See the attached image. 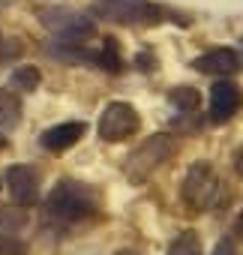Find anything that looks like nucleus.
<instances>
[{
	"label": "nucleus",
	"instance_id": "1",
	"mask_svg": "<svg viewBox=\"0 0 243 255\" xmlns=\"http://www.w3.org/2000/svg\"><path fill=\"white\" fill-rule=\"evenodd\" d=\"M45 210L60 222H81L99 213V192L78 180H60L48 192Z\"/></svg>",
	"mask_w": 243,
	"mask_h": 255
},
{
	"label": "nucleus",
	"instance_id": "2",
	"mask_svg": "<svg viewBox=\"0 0 243 255\" xmlns=\"http://www.w3.org/2000/svg\"><path fill=\"white\" fill-rule=\"evenodd\" d=\"M177 153V141L171 138V135H150L147 141H141L129 156H126V165H123V171H126V177L135 183V186H141L159 165H165L171 156Z\"/></svg>",
	"mask_w": 243,
	"mask_h": 255
},
{
	"label": "nucleus",
	"instance_id": "3",
	"mask_svg": "<svg viewBox=\"0 0 243 255\" xmlns=\"http://www.w3.org/2000/svg\"><path fill=\"white\" fill-rule=\"evenodd\" d=\"M180 198H183L186 207H192L195 213L216 207L219 198H222V180H219V174H216L207 162H195V165L186 171L183 183H180Z\"/></svg>",
	"mask_w": 243,
	"mask_h": 255
},
{
	"label": "nucleus",
	"instance_id": "4",
	"mask_svg": "<svg viewBox=\"0 0 243 255\" xmlns=\"http://www.w3.org/2000/svg\"><path fill=\"white\" fill-rule=\"evenodd\" d=\"M36 18L42 27H48L51 33H57L60 39H75L84 42L90 36H96V21L87 18L84 12H75L69 6H39Z\"/></svg>",
	"mask_w": 243,
	"mask_h": 255
},
{
	"label": "nucleus",
	"instance_id": "5",
	"mask_svg": "<svg viewBox=\"0 0 243 255\" xmlns=\"http://www.w3.org/2000/svg\"><path fill=\"white\" fill-rule=\"evenodd\" d=\"M138 126H141V117L129 102H108L99 114L96 129H99L102 141L117 144V141H126L129 135H135Z\"/></svg>",
	"mask_w": 243,
	"mask_h": 255
},
{
	"label": "nucleus",
	"instance_id": "6",
	"mask_svg": "<svg viewBox=\"0 0 243 255\" xmlns=\"http://www.w3.org/2000/svg\"><path fill=\"white\" fill-rule=\"evenodd\" d=\"M93 12L120 24H156L162 15L150 0H93Z\"/></svg>",
	"mask_w": 243,
	"mask_h": 255
},
{
	"label": "nucleus",
	"instance_id": "7",
	"mask_svg": "<svg viewBox=\"0 0 243 255\" xmlns=\"http://www.w3.org/2000/svg\"><path fill=\"white\" fill-rule=\"evenodd\" d=\"M6 189H9V198L18 207H30L39 198V174H36V168L12 165L6 171Z\"/></svg>",
	"mask_w": 243,
	"mask_h": 255
},
{
	"label": "nucleus",
	"instance_id": "8",
	"mask_svg": "<svg viewBox=\"0 0 243 255\" xmlns=\"http://www.w3.org/2000/svg\"><path fill=\"white\" fill-rule=\"evenodd\" d=\"M243 105V90L234 81H216L210 87V120L213 123H225L231 120Z\"/></svg>",
	"mask_w": 243,
	"mask_h": 255
},
{
	"label": "nucleus",
	"instance_id": "9",
	"mask_svg": "<svg viewBox=\"0 0 243 255\" xmlns=\"http://www.w3.org/2000/svg\"><path fill=\"white\" fill-rule=\"evenodd\" d=\"M84 132H87L84 120H66V123H57V126H51V129H45L39 135V144L45 150H51V153H63L72 144H78L84 138Z\"/></svg>",
	"mask_w": 243,
	"mask_h": 255
},
{
	"label": "nucleus",
	"instance_id": "10",
	"mask_svg": "<svg viewBox=\"0 0 243 255\" xmlns=\"http://www.w3.org/2000/svg\"><path fill=\"white\" fill-rule=\"evenodd\" d=\"M192 66L198 72H204V75H234L240 69V57L231 48H213V51L195 57Z\"/></svg>",
	"mask_w": 243,
	"mask_h": 255
},
{
	"label": "nucleus",
	"instance_id": "11",
	"mask_svg": "<svg viewBox=\"0 0 243 255\" xmlns=\"http://www.w3.org/2000/svg\"><path fill=\"white\" fill-rule=\"evenodd\" d=\"M21 123V99L12 90H0V126L15 129Z\"/></svg>",
	"mask_w": 243,
	"mask_h": 255
},
{
	"label": "nucleus",
	"instance_id": "12",
	"mask_svg": "<svg viewBox=\"0 0 243 255\" xmlns=\"http://www.w3.org/2000/svg\"><path fill=\"white\" fill-rule=\"evenodd\" d=\"M168 255H204L201 234H198V231H192V228L180 231V234L171 240V246H168Z\"/></svg>",
	"mask_w": 243,
	"mask_h": 255
},
{
	"label": "nucleus",
	"instance_id": "13",
	"mask_svg": "<svg viewBox=\"0 0 243 255\" xmlns=\"http://www.w3.org/2000/svg\"><path fill=\"white\" fill-rule=\"evenodd\" d=\"M39 81H42V75H39L36 66H18V69H12V75H9V87H12V90H21V93L36 90Z\"/></svg>",
	"mask_w": 243,
	"mask_h": 255
},
{
	"label": "nucleus",
	"instance_id": "14",
	"mask_svg": "<svg viewBox=\"0 0 243 255\" xmlns=\"http://www.w3.org/2000/svg\"><path fill=\"white\" fill-rule=\"evenodd\" d=\"M168 102H171L177 111H195V108H198V102H201V96H198V90H195V87L180 84V87H171V90H168Z\"/></svg>",
	"mask_w": 243,
	"mask_h": 255
},
{
	"label": "nucleus",
	"instance_id": "15",
	"mask_svg": "<svg viewBox=\"0 0 243 255\" xmlns=\"http://www.w3.org/2000/svg\"><path fill=\"white\" fill-rule=\"evenodd\" d=\"M27 243L21 237H15L12 231H0V255H24Z\"/></svg>",
	"mask_w": 243,
	"mask_h": 255
},
{
	"label": "nucleus",
	"instance_id": "16",
	"mask_svg": "<svg viewBox=\"0 0 243 255\" xmlns=\"http://www.w3.org/2000/svg\"><path fill=\"white\" fill-rule=\"evenodd\" d=\"M0 225L15 231V228H24L27 225V213L24 210H9V207H0Z\"/></svg>",
	"mask_w": 243,
	"mask_h": 255
},
{
	"label": "nucleus",
	"instance_id": "17",
	"mask_svg": "<svg viewBox=\"0 0 243 255\" xmlns=\"http://www.w3.org/2000/svg\"><path fill=\"white\" fill-rule=\"evenodd\" d=\"M210 255H240V252H237V246H234V240H231V237H222V240L213 246V252H210Z\"/></svg>",
	"mask_w": 243,
	"mask_h": 255
},
{
	"label": "nucleus",
	"instance_id": "18",
	"mask_svg": "<svg viewBox=\"0 0 243 255\" xmlns=\"http://www.w3.org/2000/svg\"><path fill=\"white\" fill-rule=\"evenodd\" d=\"M231 165H234V171H237V177L243 180V144L234 150V156H231Z\"/></svg>",
	"mask_w": 243,
	"mask_h": 255
},
{
	"label": "nucleus",
	"instance_id": "19",
	"mask_svg": "<svg viewBox=\"0 0 243 255\" xmlns=\"http://www.w3.org/2000/svg\"><path fill=\"white\" fill-rule=\"evenodd\" d=\"M234 234H237V237L243 240V210L237 213V222H234Z\"/></svg>",
	"mask_w": 243,
	"mask_h": 255
},
{
	"label": "nucleus",
	"instance_id": "20",
	"mask_svg": "<svg viewBox=\"0 0 243 255\" xmlns=\"http://www.w3.org/2000/svg\"><path fill=\"white\" fill-rule=\"evenodd\" d=\"M114 255H141V252H132V249H120V252H114Z\"/></svg>",
	"mask_w": 243,
	"mask_h": 255
},
{
	"label": "nucleus",
	"instance_id": "21",
	"mask_svg": "<svg viewBox=\"0 0 243 255\" xmlns=\"http://www.w3.org/2000/svg\"><path fill=\"white\" fill-rule=\"evenodd\" d=\"M3 147H6V138H3V135H0V150H3Z\"/></svg>",
	"mask_w": 243,
	"mask_h": 255
}]
</instances>
